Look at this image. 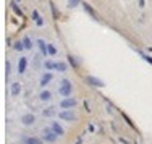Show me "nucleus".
Wrapping results in <instances>:
<instances>
[{
	"label": "nucleus",
	"mask_w": 152,
	"mask_h": 144,
	"mask_svg": "<svg viewBox=\"0 0 152 144\" xmlns=\"http://www.w3.org/2000/svg\"><path fill=\"white\" fill-rule=\"evenodd\" d=\"M55 70L60 71V73H65V71L68 70V65H66L65 62H57V66H55Z\"/></svg>",
	"instance_id": "obj_15"
},
{
	"label": "nucleus",
	"mask_w": 152,
	"mask_h": 144,
	"mask_svg": "<svg viewBox=\"0 0 152 144\" xmlns=\"http://www.w3.org/2000/svg\"><path fill=\"white\" fill-rule=\"evenodd\" d=\"M37 45H39V50H41L42 55H49V44H45L44 39H39V41H37Z\"/></svg>",
	"instance_id": "obj_8"
},
{
	"label": "nucleus",
	"mask_w": 152,
	"mask_h": 144,
	"mask_svg": "<svg viewBox=\"0 0 152 144\" xmlns=\"http://www.w3.org/2000/svg\"><path fill=\"white\" fill-rule=\"evenodd\" d=\"M58 138V134L54 131V128L50 126V128H44L42 130V139L47 141V143H55Z\"/></svg>",
	"instance_id": "obj_2"
},
{
	"label": "nucleus",
	"mask_w": 152,
	"mask_h": 144,
	"mask_svg": "<svg viewBox=\"0 0 152 144\" xmlns=\"http://www.w3.org/2000/svg\"><path fill=\"white\" fill-rule=\"evenodd\" d=\"M20 92H21V84H20L18 81L13 83V84H12V94H13V96H18Z\"/></svg>",
	"instance_id": "obj_16"
},
{
	"label": "nucleus",
	"mask_w": 152,
	"mask_h": 144,
	"mask_svg": "<svg viewBox=\"0 0 152 144\" xmlns=\"http://www.w3.org/2000/svg\"><path fill=\"white\" fill-rule=\"evenodd\" d=\"M87 83L92 84V86H95V87H104V83L99 81L97 78H94V76H87Z\"/></svg>",
	"instance_id": "obj_11"
},
{
	"label": "nucleus",
	"mask_w": 152,
	"mask_h": 144,
	"mask_svg": "<svg viewBox=\"0 0 152 144\" xmlns=\"http://www.w3.org/2000/svg\"><path fill=\"white\" fill-rule=\"evenodd\" d=\"M16 2H18V0H16Z\"/></svg>",
	"instance_id": "obj_30"
},
{
	"label": "nucleus",
	"mask_w": 152,
	"mask_h": 144,
	"mask_svg": "<svg viewBox=\"0 0 152 144\" xmlns=\"http://www.w3.org/2000/svg\"><path fill=\"white\" fill-rule=\"evenodd\" d=\"M58 117H60L62 120H65V121H74V120H76L74 112H71L70 109H63V112H60Z\"/></svg>",
	"instance_id": "obj_3"
},
{
	"label": "nucleus",
	"mask_w": 152,
	"mask_h": 144,
	"mask_svg": "<svg viewBox=\"0 0 152 144\" xmlns=\"http://www.w3.org/2000/svg\"><path fill=\"white\" fill-rule=\"evenodd\" d=\"M13 49H15V50H18V52H21V50L25 49V44H23L21 41H16L15 44H13Z\"/></svg>",
	"instance_id": "obj_21"
},
{
	"label": "nucleus",
	"mask_w": 152,
	"mask_h": 144,
	"mask_svg": "<svg viewBox=\"0 0 152 144\" xmlns=\"http://www.w3.org/2000/svg\"><path fill=\"white\" fill-rule=\"evenodd\" d=\"M33 20L36 21L37 26H42V25H44V20L41 18V15H39V12H37V10H34V12H33Z\"/></svg>",
	"instance_id": "obj_14"
},
{
	"label": "nucleus",
	"mask_w": 152,
	"mask_h": 144,
	"mask_svg": "<svg viewBox=\"0 0 152 144\" xmlns=\"http://www.w3.org/2000/svg\"><path fill=\"white\" fill-rule=\"evenodd\" d=\"M144 3H146L144 0H139V7H144Z\"/></svg>",
	"instance_id": "obj_28"
},
{
	"label": "nucleus",
	"mask_w": 152,
	"mask_h": 144,
	"mask_svg": "<svg viewBox=\"0 0 152 144\" xmlns=\"http://www.w3.org/2000/svg\"><path fill=\"white\" fill-rule=\"evenodd\" d=\"M58 92L63 96V97H70L71 92H73V86H71V83L68 81V79H62L60 81V89H58Z\"/></svg>",
	"instance_id": "obj_1"
},
{
	"label": "nucleus",
	"mask_w": 152,
	"mask_h": 144,
	"mask_svg": "<svg viewBox=\"0 0 152 144\" xmlns=\"http://www.w3.org/2000/svg\"><path fill=\"white\" fill-rule=\"evenodd\" d=\"M68 60H70V63H71V66H73V68H78V63H76V60H74L71 55H68Z\"/></svg>",
	"instance_id": "obj_26"
},
{
	"label": "nucleus",
	"mask_w": 152,
	"mask_h": 144,
	"mask_svg": "<svg viewBox=\"0 0 152 144\" xmlns=\"http://www.w3.org/2000/svg\"><path fill=\"white\" fill-rule=\"evenodd\" d=\"M39 99H41L42 102H47V100L52 99V92H50V91H42L41 94H39Z\"/></svg>",
	"instance_id": "obj_12"
},
{
	"label": "nucleus",
	"mask_w": 152,
	"mask_h": 144,
	"mask_svg": "<svg viewBox=\"0 0 152 144\" xmlns=\"http://www.w3.org/2000/svg\"><path fill=\"white\" fill-rule=\"evenodd\" d=\"M49 55H57V49L52 44H49Z\"/></svg>",
	"instance_id": "obj_25"
},
{
	"label": "nucleus",
	"mask_w": 152,
	"mask_h": 144,
	"mask_svg": "<svg viewBox=\"0 0 152 144\" xmlns=\"http://www.w3.org/2000/svg\"><path fill=\"white\" fill-rule=\"evenodd\" d=\"M12 8H13V12L16 13L18 16H21V18L25 16V15H23V12H21V10H20V7H18V5H16V0H15V2H13V3H12Z\"/></svg>",
	"instance_id": "obj_19"
},
{
	"label": "nucleus",
	"mask_w": 152,
	"mask_h": 144,
	"mask_svg": "<svg viewBox=\"0 0 152 144\" xmlns=\"http://www.w3.org/2000/svg\"><path fill=\"white\" fill-rule=\"evenodd\" d=\"M42 138H36V136H25L21 139V144H42Z\"/></svg>",
	"instance_id": "obj_4"
},
{
	"label": "nucleus",
	"mask_w": 152,
	"mask_h": 144,
	"mask_svg": "<svg viewBox=\"0 0 152 144\" xmlns=\"http://www.w3.org/2000/svg\"><path fill=\"white\" fill-rule=\"evenodd\" d=\"M76 144H81V138H79V139H78V141H76Z\"/></svg>",
	"instance_id": "obj_29"
},
{
	"label": "nucleus",
	"mask_w": 152,
	"mask_h": 144,
	"mask_svg": "<svg viewBox=\"0 0 152 144\" xmlns=\"http://www.w3.org/2000/svg\"><path fill=\"white\" fill-rule=\"evenodd\" d=\"M74 105H76V99H73V97H66V99H63L60 102V107L62 109H73Z\"/></svg>",
	"instance_id": "obj_5"
},
{
	"label": "nucleus",
	"mask_w": 152,
	"mask_h": 144,
	"mask_svg": "<svg viewBox=\"0 0 152 144\" xmlns=\"http://www.w3.org/2000/svg\"><path fill=\"white\" fill-rule=\"evenodd\" d=\"M52 79H54V74H52V73H45L44 76L41 78V86H42V87L47 86V84H49V83L52 81Z\"/></svg>",
	"instance_id": "obj_10"
},
{
	"label": "nucleus",
	"mask_w": 152,
	"mask_h": 144,
	"mask_svg": "<svg viewBox=\"0 0 152 144\" xmlns=\"http://www.w3.org/2000/svg\"><path fill=\"white\" fill-rule=\"evenodd\" d=\"M50 126L54 128V131L57 133L58 136H63V134H65V130L62 128V125L58 123V121H52V125H50Z\"/></svg>",
	"instance_id": "obj_9"
},
{
	"label": "nucleus",
	"mask_w": 152,
	"mask_h": 144,
	"mask_svg": "<svg viewBox=\"0 0 152 144\" xmlns=\"http://www.w3.org/2000/svg\"><path fill=\"white\" fill-rule=\"evenodd\" d=\"M42 115L47 117V118H49V117H54V115H55V109H54V105H52V107H47V109H45V110L42 112Z\"/></svg>",
	"instance_id": "obj_18"
},
{
	"label": "nucleus",
	"mask_w": 152,
	"mask_h": 144,
	"mask_svg": "<svg viewBox=\"0 0 152 144\" xmlns=\"http://www.w3.org/2000/svg\"><path fill=\"white\" fill-rule=\"evenodd\" d=\"M44 66L47 68V70H55V66H57V62H50V60H47V62L44 63Z\"/></svg>",
	"instance_id": "obj_22"
},
{
	"label": "nucleus",
	"mask_w": 152,
	"mask_h": 144,
	"mask_svg": "<svg viewBox=\"0 0 152 144\" xmlns=\"http://www.w3.org/2000/svg\"><path fill=\"white\" fill-rule=\"evenodd\" d=\"M138 54L141 55V58H144V60H146L147 63H151V65H152V57H149V55H147V54H144V52H138Z\"/></svg>",
	"instance_id": "obj_23"
},
{
	"label": "nucleus",
	"mask_w": 152,
	"mask_h": 144,
	"mask_svg": "<svg viewBox=\"0 0 152 144\" xmlns=\"http://www.w3.org/2000/svg\"><path fill=\"white\" fill-rule=\"evenodd\" d=\"M23 44H25V49H28V50L33 49V41H31V37H25V39H23Z\"/></svg>",
	"instance_id": "obj_20"
},
{
	"label": "nucleus",
	"mask_w": 152,
	"mask_h": 144,
	"mask_svg": "<svg viewBox=\"0 0 152 144\" xmlns=\"http://www.w3.org/2000/svg\"><path fill=\"white\" fill-rule=\"evenodd\" d=\"M82 5H84V8H86V12L89 13L91 16H92V18H95V20H99V15L95 13V10H94V8H91V5H87L86 2H82Z\"/></svg>",
	"instance_id": "obj_13"
},
{
	"label": "nucleus",
	"mask_w": 152,
	"mask_h": 144,
	"mask_svg": "<svg viewBox=\"0 0 152 144\" xmlns=\"http://www.w3.org/2000/svg\"><path fill=\"white\" fill-rule=\"evenodd\" d=\"M21 121H23V125H28V126H31V125H34V121H36V117H34L33 113H26V115H23Z\"/></svg>",
	"instance_id": "obj_6"
},
{
	"label": "nucleus",
	"mask_w": 152,
	"mask_h": 144,
	"mask_svg": "<svg viewBox=\"0 0 152 144\" xmlns=\"http://www.w3.org/2000/svg\"><path fill=\"white\" fill-rule=\"evenodd\" d=\"M26 66H28V58H26V57H21L20 62H18V73L23 74L26 71Z\"/></svg>",
	"instance_id": "obj_7"
},
{
	"label": "nucleus",
	"mask_w": 152,
	"mask_h": 144,
	"mask_svg": "<svg viewBox=\"0 0 152 144\" xmlns=\"http://www.w3.org/2000/svg\"><path fill=\"white\" fill-rule=\"evenodd\" d=\"M79 3H81V0H68V7H70V8H74V7L79 5Z\"/></svg>",
	"instance_id": "obj_24"
},
{
	"label": "nucleus",
	"mask_w": 152,
	"mask_h": 144,
	"mask_svg": "<svg viewBox=\"0 0 152 144\" xmlns=\"http://www.w3.org/2000/svg\"><path fill=\"white\" fill-rule=\"evenodd\" d=\"M50 10H52V15H54V18H55V20H58V18H60V12L57 10V7H55V3L52 2V0H50Z\"/></svg>",
	"instance_id": "obj_17"
},
{
	"label": "nucleus",
	"mask_w": 152,
	"mask_h": 144,
	"mask_svg": "<svg viewBox=\"0 0 152 144\" xmlns=\"http://www.w3.org/2000/svg\"><path fill=\"white\" fill-rule=\"evenodd\" d=\"M5 66H7V70H5V73H7V78H8L10 70H12V68H10V62H8V60H7V63H5Z\"/></svg>",
	"instance_id": "obj_27"
}]
</instances>
